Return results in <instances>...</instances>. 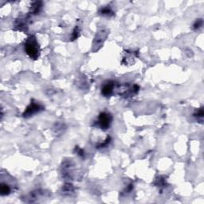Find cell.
<instances>
[{
  "instance_id": "ba28073f",
  "label": "cell",
  "mask_w": 204,
  "mask_h": 204,
  "mask_svg": "<svg viewBox=\"0 0 204 204\" xmlns=\"http://www.w3.org/2000/svg\"><path fill=\"white\" fill-rule=\"evenodd\" d=\"M101 12H102V14H109L110 13H113L112 10H110V9H109V8H105V9L102 10V11Z\"/></svg>"
},
{
  "instance_id": "277c9868",
  "label": "cell",
  "mask_w": 204,
  "mask_h": 204,
  "mask_svg": "<svg viewBox=\"0 0 204 204\" xmlns=\"http://www.w3.org/2000/svg\"><path fill=\"white\" fill-rule=\"evenodd\" d=\"M113 89H114V83L112 81H109L107 84L104 85L101 89V93L105 97H109L113 93Z\"/></svg>"
},
{
  "instance_id": "8992f818",
  "label": "cell",
  "mask_w": 204,
  "mask_h": 204,
  "mask_svg": "<svg viewBox=\"0 0 204 204\" xmlns=\"http://www.w3.org/2000/svg\"><path fill=\"white\" fill-rule=\"evenodd\" d=\"M79 34H80L79 29H78V27H76L75 29H74V30H73V39H76V38H78V36H79Z\"/></svg>"
},
{
  "instance_id": "7a4b0ae2",
  "label": "cell",
  "mask_w": 204,
  "mask_h": 204,
  "mask_svg": "<svg viewBox=\"0 0 204 204\" xmlns=\"http://www.w3.org/2000/svg\"><path fill=\"white\" fill-rule=\"evenodd\" d=\"M112 122V117L110 114L106 113H101L97 119V125L103 130H106L109 128Z\"/></svg>"
},
{
  "instance_id": "3957f363",
  "label": "cell",
  "mask_w": 204,
  "mask_h": 204,
  "mask_svg": "<svg viewBox=\"0 0 204 204\" xmlns=\"http://www.w3.org/2000/svg\"><path fill=\"white\" fill-rule=\"evenodd\" d=\"M42 108L38 104L34 103V102H31L30 105L26 108V110L23 113V117H29L33 116L35 113H38L42 110Z\"/></svg>"
},
{
  "instance_id": "52a82bcc",
  "label": "cell",
  "mask_w": 204,
  "mask_h": 204,
  "mask_svg": "<svg viewBox=\"0 0 204 204\" xmlns=\"http://www.w3.org/2000/svg\"><path fill=\"white\" fill-rule=\"evenodd\" d=\"M202 26V19H198L194 24V29H198L199 27Z\"/></svg>"
},
{
  "instance_id": "6da1fadb",
  "label": "cell",
  "mask_w": 204,
  "mask_h": 204,
  "mask_svg": "<svg viewBox=\"0 0 204 204\" xmlns=\"http://www.w3.org/2000/svg\"><path fill=\"white\" fill-rule=\"evenodd\" d=\"M25 50L26 54L33 59L39 57V46L34 36H30L25 42Z\"/></svg>"
},
{
  "instance_id": "5b68a950",
  "label": "cell",
  "mask_w": 204,
  "mask_h": 204,
  "mask_svg": "<svg viewBox=\"0 0 204 204\" xmlns=\"http://www.w3.org/2000/svg\"><path fill=\"white\" fill-rule=\"evenodd\" d=\"M0 192H1L2 195H7V194H10V187L8 186L7 184H3V183H2L1 188H0Z\"/></svg>"
}]
</instances>
